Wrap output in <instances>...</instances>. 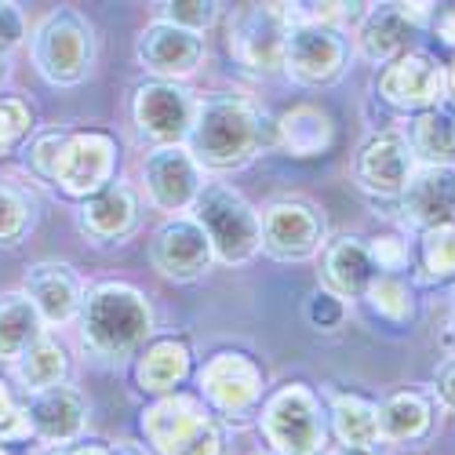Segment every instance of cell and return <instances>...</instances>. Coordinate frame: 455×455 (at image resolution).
Listing matches in <instances>:
<instances>
[{
	"label": "cell",
	"mask_w": 455,
	"mask_h": 455,
	"mask_svg": "<svg viewBox=\"0 0 455 455\" xmlns=\"http://www.w3.org/2000/svg\"><path fill=\"white\" fill-rule=\"evenodd\" d=\"M434 33L448 48H455V4H444V8H434V19H430Z\"/></svg>",
	"instance_id": "41"
},
{
	"label": "cell",
	"mask_w": 455,
	"mask_h": 455,
	"mask_svg": "<svg viewBox=\"0 0 455 455\" xmlns=\"http://www.w3.org/2000/svg\"><path fill=\"white\" fill-rule=\"evenodd\" d=\"M194 222L204 230L215 262L244 267L262 251V222L241 189L226 182H208L194 204Z\"/></svg>",
	"instance_id": "5"
},
{
	"label": "cell",
	"mask_w": 455,
	"mask_h": 455,
	"mask_svg": "<svg viewBox=\"0 0 455 455\" xmlns=\"http://www.w3.org/2000/svg\"><path fill=\"white\" fill-rule=\"evenodd\" d=\"M36 222V204L15 182H0V248L19 244Z\"/></svg>",
	"instance_id": "33"
},
{
	"label": "cell",
	"mask_w": 455,
	"mask_h": 455,
	"mask_svg": "<svg viewBox=\"0 0 455 455\" xmlns=\"http://www.w3.org/2000/svg\"><path fill=\"white\" fill-rule=\"evenodd\" d=\"M411 259H415V270H419V281H427V284L455 281V222L423 230L415 237Z\"/></svg>",
	"instance_id": "31"
},
{
	"label": "cell",
	"mask_w": 455,
	"mask_h": 455,
	"mask_svg": "<svg viewBox=\"0 0 455 455\" xmlns=\"http://www.w3.org/2000/svg\"><path fill=\"white\" fill-rule=\"evenodd\" d=\"M335 142V124L317 106H295L274 121V146L288 157H321Z\"/></svg>",
	"instance_id": "25"
},
{
	"label": "cell",
	"mask_w": 455,
	"mask_h": 455,
	"mask_svg": "<svg viewBox=\"0 0 455 455\" xmlns=\"http://www.w3.org/2000/svg\"><path fill=\"white\" fill-rule=\"evenodd\" d=\"M26 41V15L12 0H0V52H12Z\"/></svg>",
	"instance_id": "39"
},
{
	"label": "cell",
	"mask_w": 455,
	"mask_h": 455,
	"mask_svg": "<svg viewBox=\"0 0 455 455\" xmlns=\"http://www.w3.org/2000/svg\"><path fill=\"white\" fill-rule=\"evenodd\" d=\"M139 427L154 455H226L222 423L189 394L157 397L142 411Z\"/></svg>",
	"instance_id": "3"
},
{
	"label": "cell",
	"mask_w": 455,
	"mask_h": 455,
	"mask_svg": "<svg viewBox=\"0 0 455 455\" xmlns=\"http://www.w3.org/2000/svg\"><path fill=\"white\" fill-rule=\"evenodd\" d=\"M81 347L102 364H124L149 347L154 335V307L128 281H102L84 291L81 314Z\"/></svg>",
	"instance_id": "2"
},
{
	"label": "cell",
	"mask_w": 455,
	"mask_h": 455,
	"mask_svg": "<svg viewBox=\"0 0 455 455\" xmlns=\"http://www.w3.org/2000/svg\"><path fill=\"white\" fill-rule=\"evenodd\" d=\"M157 19L201 36L204 29L215 26L219 4H215V0H164V4H157Z\"/></svg>",
	"instance_id": "34"
},
{
	"label": "cell",
	"mask_w": 455,
	"mask_h": 455,
	"mask_svg": "<svg viewBox=\"0 0 455 455\" xmlns=\"http://www.w3.org/2000/svg\"><path fill=\"white\" fill-rule=\"evenodd\" d=\"M408 149L419 168H455V109L434 106L408 124Z\"/></svg>",
	"instance_id": "26"
},
{
	"label": "cell",
	"mask_w": 455,
	"mask_h": 455,
	"mask_svg": "<svg viewBox=\"0 0 455 455\" xmlns=\"http://www.w3.org/2000/svg\"><path fill=\"white\" fill-rule=\"evenodd\" d=\"M109 444L102 441H73V444H59V448H48L44 455H106Z\"/></svg>",
	"instance_id": "42"
},
{
	"label": "cell",
	"mask_w": 455,
	"mask_h": 455,
	"mask_svg": "<svg viewBox=\"0 0 455 455\" xmlns=\"http://www.w3.org/2000/svg\"><path fill=\"white\" fill-rule=\"evenodd\" d=\"M12 368H15V379H19V387L26 394H41V390H52V387H66L69 354H66V347L59 343L55 335L44 331Z\"/></svg>",
	"instance_id": "28"
},
{
	"label": "cell",
	"mask_w": 455,
	"mask_h": 455,
	"mask_svg": "<svg viewBox=\"0 0 455 455\" xmlns=\"http://www.w3.org/2000/svg\"><path fill=\"white\" fill-rule=\"evenodd\" d=\"M262 222V251L277 262H307L324 248L328 222L317 204L302 197L270 201L259 215Z\"/></svg>",
	"instance_id": "11"
},
{
	"label": "cell",
	"mask_w": 455,
	"mask_h": 455,
	"mask_svg": "<svg viewBox=\"0 0 455 455\" xmlns=\"http://www.w3.org/2000/svg\"><path fill=\"white\" fill-rule=\"evenodd\" d=\"M149 267L175 284H189V281H201L212 274L215 251H212L204 230L194 222V215L164 219L157 226L154 237H149Z\"/></svg>",
	"instance_id": "14"
},
{
	"label": "cell",
	"mask_w": 455,
	"mask_h": 455,
	"mask_svg": "<svg viewBox=\"0 0 455 455\" xmlns=\"http://www.w3.org/2000/svg\"><path fill=\"white\" fill-rule=\"evenodd\" d=\"M197 117V99L189 88L172 81H146L135 88L132 121L135 132L157 146H186V135Z\"/></svg>",
	"instance_id": "12"
},
{
	"label": "cell",
	"mask_w": 455,
	"mask_h": 455,
	"mask_svg": "<svg viewBox=\"0 0 455 455\" xmlns=\"http://www.w3.org/2000/svg\"><path fill=\"white\" fill-rule=\"evenodd\" d=\"M317 455H331V451H317Z\"/></svg>",
	"instance_id": "50"
},
{
	"label": "cell",
	"mask_w": 455,
	"mask_h": 455,
	"mask_svg": "<svg viewBox=\"0 0 455 455\" xmlns=\"http://www.w3.org/2000/svg\"><path fill=\"white\" fill-rule=\"evenodd\" d=\"M29 132H33V109L22 99L4 95L0 99V157H12L29 139Z\"/></svg>",
	"instance_id": "35"
},
{
	"label": "cell",
	"mask_w": 455,
	"mask_h": 455,
	"mask_svg": "<svg viewBox=\"0 0 455 455\" xmlns=\"http://www.w3.org/2000/svg\"><path fill=\"white\" fill-rule=\"evenodd\" d=\"M29 55L48 84L73 88L88 81L95 66V29L77 8H55L36 22L29 36Z\"/></svg>",
	"instance_id": "4"
},
{
	"label": "cell",
	"mask_w": 455,
	"mask_h": 455,
	"mask_svg": "<svg viewBox=\"0 0 455 455\" xmlns=\"http://www.w3.org/2000/svg\"><path fill=\"white\" fill-rule=\"evenodd\" d=\"M434 434V401L419 390L390 394L379 404V441L415 444Z\"/></svg>",
	"instance_id": "27"
},
{
	"label": "cell",
	"mask_w": 455,
	"mask_h": 455,
	"mask_svg": "<svg viewBox=\"0 0 455 455\" xmlns=\"http://www.w3.org/2000/svg\"><path fill=\"white\" fill-rule=\"evenodd\" d=\"M8 77H12V52H0V88L8 84Z\"/></svg>",
	"instance_id": "45"
},
{
	"label": "cell",
	"mask_w": 455,
	"mask_h": 455,
	"mask_svg": "<svg viewBox=\"0 0 455 455\" xmlns=\"http://www.w3.org/2000/svg\"><path fill=\"white\" fill-rule=\"evenodd\" d=\"M361 302L387 324H408L415 317V291L404 274H379Z\"/></svg>",
	"instance_id": "32"
},
{
	"label": "cell",
	"mask_w": 455,
	"mask_h": 455,
	"mask_svg": "<svg viewBox=\"0 0 455 455\" xmlns=\"http://www.w3.org/2000/svg\"><path fill=\"white\" fill-rule=\"evenodd\" d=\"M434 397L444 411H455V354L437 364L434 371Z\"/></svg>",
	"instance_id": "40"
},
{
	"label": "cell",
	"mask_w": 455,
	"mask_h": 455,
	"mask_svg": "<svg viewBox=\"0 0 455 455\" xmlns=\"http://www.w3.org/2000/svg\"><path fill=\"white\" fill-rule=\"evenodd\" d=\"M331 455H387L383 444H368V448H335Z\"/></svg>",
	"instance_id": "43"
},
{
	"label": "cell",
	"mask_w": 455,
	"mask_h": 455,
	"mask_svg": "<svg viewBox=\"0 0 455 455\" xmlns=\"http://www.w3.org/2000/svg\"><path fill=\"white\" fill-rule=\"evenodd\" d=\"M368 251H371V262L379 274H404L411 262V248L401 237H375L368 244Z\"/></svg>",
	"instance_id": "36"
},
{
	"label": "cell",
	"mask_w": 455,
	"mask_h": 455,
	"mask_svg": "<svg viewBox=\"0 0 455 455\" xmlns=\"http://www.w3.org/2000/svg\"><path fill=\"white\" fill-rule=\"evenodd\" d=\"M26 423L29 437L44 441L52 448L81 441L88 430V397L77 387H52L41 394H29L26 401Z\"/></svg>",
	"instance_id": "19"
},
{
	"label": "cell",
	"mask_w": 455,
	"mask_h": 455,
	"mask_svg": "<svg viewBox=\"0 0 455 455\" xmlns=\"http://www.w3.org/2000/svg\"><path fill=\"white\" fill-rule=\"evenodd\" d=\"M77 226L92 244H124L139 230V197L128 182H109L95 197L81 201Z\"/></svg>",
	"instance_id": "22"
},
{
	"label": "cell",
	"mask_w": 455,
	"mask_h": 455,
	"mask_svg": "<svg viewBox=\"0 0 455 455\" xmlns=\"http://www.w3.org/2000/svg\"><path fill=\"white\" fill-rule=\"evenodd\" d=\"M41 335L44 321L33 310L26 291H0V361L15 364Z\"/></svg>",
	"instance_id": "29"
},
{
	"label": "cell",
	"mask_w": 455,
	"mask_h": 455,
	"mask_svg": "<svg viewBox=\"0 0 455 455\" xmlns=\"http://www.w3.org/2000/svg\"><path fill=\"white\" fill-rule=\"evenodd\" d=\"M328 430L339 437V448L379 444V404H371L357 394H331Z\"/></svg>",
	"instance_id": "30"
},
{
	"label": "cell",
	"mask_w": 455,
	"mask_h": 455,
	"mask_svg": "<svg viewBox=\"0 0 455 455\" xmlns=\"http://www.w3.org/2000/svg\"><path fill=\"white\" fill-rule=\"evenodd\" d=\"M295 8V4H291ZM350 66V41L343 29L295 19L284 41V73L299 88H328Z\"/></svg>",
	"instance_id": "9"
},
{
	"label": "cell",
	"mask_w": 455,
	"mask_h": 455,
	"mask_svg": "<svg viewBox=\"0 0 455 455\" xmlns=\"http://www.w3.org/2000/svg\"><path fill=\"white\" fill-rule=\"evenodd\" d=\"M295 22L291 4H241L230 19V55L248 73H277L284 66V41Z\"/></svg>",
	"instance_id": "8"
},
{
	"label": "cell",
	"mask_w": 455,
	"mask_h": 455,
	"mask_svg": "<svg viewBox=\"0 0 455 455\" xmlns=\"http://www.w3.org/2000/svg\"><path fill=\"white\" fill-rule=\"evenodd\" d=\"M255 455H274V451H255Z\"/></svg>",
	"instance_id": "49"
},
{
	"label": "cell",
	"mask_w": 455,
	"mask_h": 455,
	"mask_svg": "<svg viewBox=\"0 0 455 455\" xmlns=\"http://www.w3.org/2000/svg\"><path fill=\"white\" fill-rule=\"evenodd\" d=\"M448 343H451V350H455V314H451V321H448Z\"/></svg>",
	"instance_id": "47"
},
{
	"label": "cell",
	"mask_w": 455,
	"mask_h": 455,
	"mask_svg": "<svg viewBox=\"0 0 455 455\" xmlns=\"http://www.w3.org/2000/svg\"><path fill=\"white\" fill-rule=\"evenodd\" d=\"M343 314H347V302L343 299H335L331 291H314L310 295V302H307V317H310V324L314 328H324V331H331V328H339L343 324Z\"/></svg>",
	"instance_id": "38"
},
{
	"label": "cell",
	"mask_w": 455,
	"mask_h": 455,
	"mask_svg": "<svg viewBox=\"0 0 455 455\" xmlns=\"http://www.w3.org/2000/svg\"><path fill=\"white\" fill-rule=\"evenodd\" d=\"M448 81H444V66L423 52H408L394 62L383 66L379 73V99L401 113H427L434 106H444Z\"/></svg>",
	"instance_id": "15"
},
{
	"label": "cell",
	"mask_w": 455,
	"mask_h": 455,
	"mask_svg": "<svg viewBox=\"0 0 455 455\" xmlns=\"http://www.w3.org/2000/svg\"><path fill=\"white\" fill-rule=\"evenodd\" d=\"M379 277L368 241L361 237H335L321 248V288L335 299H364L371 281Z\"/></svg>",
	"instance_id": "23"
},
{
	"label": "cell",
	"mask_w": 455,
	"mask_h": 455,
	"mask_svg": "<svg viewBox=\"0 0 455 455\" xmlns=\"http://www.w3.org/2000/svg\"><path fill=\"white\" fill-rule=\"evenodd\" d=\"M415 157L408 149L404 132H379L361 142L354 157V182L375 201H397L408 179L415 175Z\"/></svg>",
	"instance_id": "16"
},
{
	"label": "cell",
	"mask_w": 455,
	"mask_h": 455,
	"mask_svg": "<svg viewBox=\"0 0 455 455\" xmlns=\"http://www.w3.org/2000/svg\"><path fill=\"white\" fill-rule=\"evenodd\" d=\"M135 55H139L142 69L154 73L157 81L179 84L182 77H189V73H197V66L204 59V36L157 19L139 33Z\"/></svg>",
	"instance_id": "18"
},
{
	"label": "cell",
	"mask_w": 455,
	"mask_h": 455,
	"mask_svg": "<svg viewBox=\"0 0 455 455\" xmlns=\"http://www.w3.org/2000/svg\"><path fill=\"white\" fill-rule=\"evenodd\" d=\"M274 146V121L251 99L219 92L197 102L194 128L186 135L189 157L201 172H241Z\"/></svg>",
	"instance_id": "1"
},
{
	"label": "cell",
	"mask_w": 455,
	"mask_h": 455,
	"mask_svg": "<svg viewBox=\"0 0 455 455\" xmlns=\"http://www.w3.org/2000/svg\"><path fill=\"white\" fill-rule=\"evenodd\" d=\"M430 19L434 4H371L357 26V52L375 66H387L408 55V44Z\"/></svg>",
	"instance_id": "17"
},
{
	"label": "cell",
	"mask_w": 455,
	"mask_h": 455,
	"mask_svg": "<svg viewBox=\"0 0 455 455\" xmlns=\"http://www.w3.org/2000/svg\"><path fill=\"white\" fill-rule=\"evenodd\" d=\"M444 81H448V99L455 102V62H451V66L444 69Z\"/></svg>",
	"instance_id": "46"
},
{
	"label": "cell",
	"mask_w": 455,
	"mask_h": 455,
	"mask_svg": "<svg viewBox=\"0 0 455 455\" xmlns=\"http://www.w3.org/2000/svg\"><path fill=\"white\" fill-rule=\"evenodd\" d=\"M197 387H201V401L208 404V411L226 423L251 419V415H259L262 401H267L262 397L267 375L241 350H219L215 357H208L197 375Z\"/></svg>",
	"instance_id": "7"
},
{
	"label": "cell",
	"mask_w": 455,
	"mask_h": 455,
	"mask_svg": "<svg viewBox=\"0 0 455 455\" xmlns=\"http://www.w3.org/2000/svg\"><path fill=\"white\" fill-rule=\"evenodd\" d=\"M106 455H149L142 444H109Z\"/></svg>",
	"instance_id": "44"
},
{
	"label": "cell",
	"mask_w": 455,
	"mask_h": 455,
	"mask_svg": "<svg viewBox=\"0 0 455 455\" xmlns=\"http://www.w3.org/2000/svg\"><path fill=\"white\" fill-rule=\"evenodd\" d=\"M84 281L69 262H36L26 270V299L33 302V310L41 314L44 328H62L69 321H77L81 302H84Z\"/></svg>",
	"instance_id": "20"
},
{
	"label": "cell",
	"mask_w": 455,
	"mask_h": 455,
	"mask_svg": "<svg viewBox=\"0 0 455 455\" xmlns=\"http://www.w3.org/2000/svg\"><path fill=\"white\" fill-rule=\"evenodd\" d=\"M394 204L415 234L455 222V168H415Z\"/></svg>",
	"instance_id": "21"
},
{
	"label": "cell",
	"mask_w": 455,
	"mask_h": 455,
	"mask_svg": "<svg viewBox=\"0 0 455 455\" xmlns=\"http://www.w3.org/2000/svg\"><path fill=\"white\" fill-rule=\"evenodd\" d=\"M194 371V350H189L182 339H154L135 361V379H139V390L146 394H179V387Z\"/></svg>",
	"instance_id": "24"
},
{
	"label": "cell",
	"mask_w": 455,
	"mask_h": 455,
	"mask_svg": "<svg viewBox=\"0 0 455 455\" xmlns=\"http://www.w3.org/2000/svg\"><path fill=\"white\" fill-rule=\"evenodd\" d=\"M142 182H146V197L157 212L179 219L182 212H194L204 182L201 164L189 157L186 146H157L149 149L142 161Z\"/></svg>",
	"instance_id": "13"
},
{
	"label": "cell",
	"mask_w": 455,
	"mask_h": 455,
	"mask_svg": "<svg viewBox=\"0 0 455 455\" xmlns=\"http://www.w3.org/2000/svg\"><path fill=\"white\" fill-rule=\"evenodd\" d=\"M29 437V423H26V408H19V401L12 397V390L0 383V444L12 441H26Z\"/></svg>",
	"instance_id": "37"
},
{
	"label": "cell",
	"mask_w": 455,
	"mask_h": 455,
	"mask_svg": "<svg viewBox=\"0 0 455 455\" xmlns=\"http://www.w3.org/2000/svg\"><path fill=\"white\" fill-rule=\"evenodd\" d=\"M117 175V139L106 132H62L52 182L73 201H88Z\"/></svg>",
	"instance_id": "10"
},
{
	"label": "cell",
	"mask_w": 455,
	"mask_h": 455,
	"mask_svg": "<svg viewBox=\"0 0 455 455\" xmlns=\"http://www.w3.org/2000/svg\"><path fill=\"white\" fill-rule=\"evenodd\" d=\"M0 455H12V451H8V448H4V444H0Z\"/></svg>",
	"instance_id": "48"
},
{
	"label": "cell",
	"mask_w": 455,
	"mask_h": 455,
	"mask_svg": "<svg viewBox=\"0 0 455 455\" xmlns=\"http://www.w3.org/2000/svg\"><path fill=\"white\" fill-rule=\"evenodd\" d=\"M259 430L274 455H317L328 444V411L307 383H288L262 401Z\"/></svg>",
	"instance_id": "6"
}]
</instances>
